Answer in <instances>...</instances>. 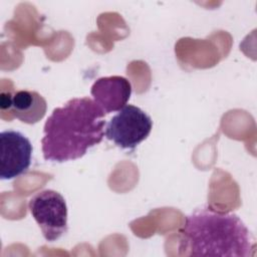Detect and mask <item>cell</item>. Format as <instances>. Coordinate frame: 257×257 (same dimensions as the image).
<instances>
[{
  "label": "cell",
  "mask_w": 257,
  "mask_h": 257,
  "mask_svg": "<svg viewBox=\"0 0 257 257\" xmlns=\"http://www.w3.org/2000/svg\"><path fill=\"white\" fill-rule=\"evenodd\" d=\"M103 110L89 97H75L53 109L44 123L43 158L63 163L82 158L104 137Z\"/></svg>",
  "instance_id": "cell-1"
},
{
  "label": "cell",
  "mask_w": 257,
  "mask_h": 257,
  "mask_svg": "<svg viewBox=\"0 0 257 257\" xmlns=\"http://www.w3.org/2000/svg\"><path fill=\"white\" fill-rule=\"evenodd\" d=\"M181 233L190 256L248 257L254 253L250 231L232 213L211 208L196 210L186 217Z\"/></svg>",
  "instance_id": "cell-2"
},
{
  "label": "cell",
  "mask_w": 257,
  "mask_h": 257,
  "mask_svg": "<svg viewBox=\"0 0 257 257\" xmlns=\"http://www.w3.org/2000/svg\"><path fill=\"white\" fill-rule=\"evenodd\" d=\"M28 208L46 241L54 242L67 232V206L60 193L40 191L29 200Z\"/></svg>",
  "instance_id": "cell-3"
},
{
  "label": "cell",
  "mask_w": 257,
  "mask_h": 257,
  "mask_svg": "<svg viewBox=\"0 0 257 257\" xmlns=\"http://www.w3.org/2000/svg\"><path fill=\"white\" fill-rule=\"evenodd\" d=\"M152 128L149 114L136 105L126 104L107 122L105 137L120 149L134 150L149 137Z\"/></svg>",
  "instance_id": "cell-4"
},
{
  "label": "cell",
  "mask_w": 257,
  "mask_h": 257,
  "mask_svg": "<svg viewBox=\"0 0 257 257\" xmlns=\"http://www.w3.org/2000/svg\"><path fill=\"white\" fill-rule=\"evenodd\" d=\"M0 178L11 180L26 173L31 164L32 145L20 132L3 131L0 134Z\"/></svg>",
  "instance_id": "cell-5"
},
{
  "label": "cell",
  "mask_w": 257,
  "mask_h": 257,
  "mask_svg": "<svg viewBox=\"0 0 257 257\" xmlns=\"http://www.w3.org/2000/svg\"><path fill=\"white\" fill-rule=\"evenodd\" d=\"M90 93L104 113L114 112L126 105L132 94V84L119 75L100 77L93 82Z\"/></svg>",
  "instance_id": "cell-6"
},
{
  "label": "cell",
  "mask_w": 257,
  "mask_h": 257,
  "mask_svg": "<svg viewBox=\"0 0 257 257\" xmlns=\"http://www.w3.org/2000/svg\"><path fill=\"white\" fill-rule=\"evenodd\" d=\"M1 110L8 109L20 121L28 124L38 122L47 109L44 97L34 90H18L14 93H1Z\"/></svg>",
  "instance_id": "cell-7"
}]
</instances>
